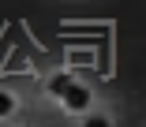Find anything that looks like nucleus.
I'll list each match as a JSON object with an SVG mask.
<instances>
[{"label": "nucleus", "instance_id": "20e7f679", "mask_svg": "<svg viewBox=\"0 0 146 127\" xmlns=\"http://www.w3.org/2000/svg\"><path fill=\"white\" fill-rule=\"evenodd\" d=\"M82 127H112V123H109V120H105L101 112H90V116L82 120Z\"/></svg>", "mask_w": 146, "mask_h": 127}, {"label": "nucleus", "instance_id": "f257e3e1", "mask_svg": "<svg viewBox=\"0 0 146 127\" xmlns=\"http://www.w3.org/2000/svg\"><path fill=\"white\" fill-rule=\"evenodd\" d=\"M60 101H64L71 112H82V108H90V90H86V86H79V82H71V86L60 93Z\"/></svg>", "mask_w": 146, "mask_h": 127}, {"label": "nucleus", "instance_id": "7ed1b4c3", "mask_svg": "<svg viewBox=\"0 0 146 127\" xmlns=\"http://www.w3.org/2000/svg\"><path fill=\"white\" fill-rule=\"evenodd\" d=\"M11 112H15V97H11L8 90H0V120H4V116H11Z\"/></svg>", "mask_w": 146, "mask_h": 127}, {"label": "nucleus", "instance_id": "f03ea898", "mask_svg": "<svg viewBox=\"0 0 146 127\" xmlns=\"http://www.w3.org/2000/svg\"><path fill=\"white\" fill-rule=\"evenodd\" d=\"M68 86H71V75H68V71H64V75H52V79H49V93H52V97H60V93H64Z\"/></svg>", "mask_w": 146, "mask_h": 127}]
</instances>
